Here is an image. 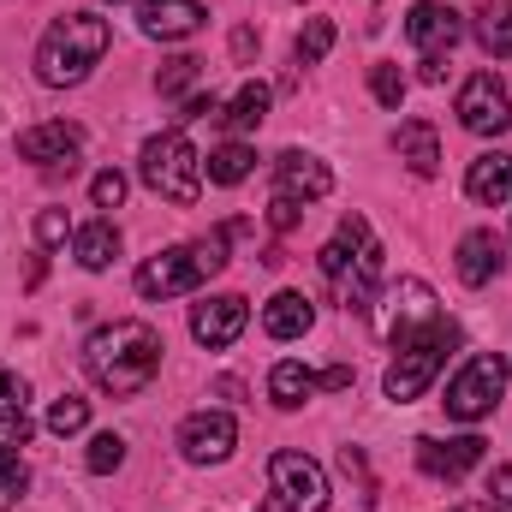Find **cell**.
Returning a JSON list of instances; mask_svg holds the SVG:
<instances>
[{"instance_id": "cell-1", "label": "cell", "mask_w": 512, "mask_h": 512, "mask_svg": "<svg viewBox=\"0 0 512 512\" xmlns=\"http://www.w3.org/2000/svg\"><path fill=\"white\" fill-rule=\"evenodd\" d=\"M161 352L167 346H161V334L149 322H108V328H96L84 340V370L102 393L131 399V393H143L161 376Z\"/></svg>"}, {"instance_id": "cell-2", "label": "cell", "mask_w": 512, "mask_h": 512, "mask_svg": "<svg viewBox=\"0 0 512 512\" xmlns=\"http://www.w3.org/2000/svg\"><path fill=\"white\" fill-rule=\"evenodd\" d=\"M251 233V221H221L215 233H203L197 245H173V251H155L137 268V292L143 298H179V292H197L209 274L227 268V245Z\"/></svg>"}, {"instance_id": "cell-3", "label": "cell", "mask_w": 512, "mask_h": 512, "mask_svg": "<svg viewBox=\"0 0 512 512\" xmlns=\"http://www.w3.org/2000/svg\"><path fill=\"white\" fill-rule=\"evenodd\" d=\"M108 42H114L108 18H96V12H66V18L48 24V36H42V48H36V78L54 84V90H60V84H84L90 66H102Z\"/></svg>"}, {"instance_id": "cell-4", "label": "cell", "mask_w": 512, "mask_h": 512, "mask_svg": "<svg viewBox=\"0 0 512 512\" xmlns=\"http://www.w3.org/2000/svg\"><path fill=\"white\" fill-rule=\"evenodd\" d=\"M459 346V328L447 322V316H435V322H423L417 334H405L393 352V364H387V399L393 405H411V399H423V387L441 376V364H447V352Z\"/></svg>"}, {"instance_id": "cell-5", "label": "cell", "mask_w": 512, "mask_h": 512, "mask_svg": "<svg viewBox=\"0 0 512 512\" xmlns=\"http://www.w3.org/2000/svg\"><path fill=\"white\" fill-rule=\"evenodd\" d=\"M137 173H143V185H149L155 197H167V203H179V209H191V203L203 197V155L191 149L185 131H161V137H149Z\"/></svg>"}, {"instance_id": "cell-6", "label": "cell", "mask_w": 512, "mask_h": 512, "mask_svg": "<svg viewBox=\"0 0 512 512\" xmlns=\"http://www.w3.org/2000/svg\"><path fill=\"white\" fill-rule=\"evenodd\" d=\"M328 507V477L310 453H274L268 459V501L262 512H322Z\"/></svg>"}, {"instance_id": "cell-7", "label": "cell", "mask_w": 512, "mask_h": 512, "mask_svg": "<svg viewBox=\"0 0 512 512\" xmlns=\"http://www.w3.org/2000/svg\"><path fill=\"white\" fill-rule=\"evenodd\" d=\"M507 376L512 364L501 358V352H483V358H471L453 382H447V417H459V423H477V417H489L495 411V399L507 393Z\"/></svg>"}, {"instance_id": "cell-8", "label": "cell", "mask_w": 512, "mask_h": 512, "mask_svg": "<svg viewBox=\"0 0 512 512\" xmlns=\"http://www.w3.org/2000/svg\"><path fill=\"white\" fill-rule=\"evenodd\" d=\"M370 310H376V334H382L387 346H399L405 334H417L423 322L441 316V310H435V292H429L423 280H411V274L393 280V286L382 292V304H370Z\"/></svg>"}, {"instance_id": "cell-9", "label": "cell", "mask_w": 512, "mask_h": 512, "mask_svg": "<svg viewBox=\"0 0 512 512\" xmlns=\"http://www.w3.org/2000/svg\"><path fill=\"white\" fill-rule=\"evenodd\" d=\"M453 114H459V126L477 131V137H501L512 126V96L507 84L495 78V72H471L465 84H459V102H453Z\"/></svg>"}, {"instance_id": "cell-10", "label": "cell", "mask_w": 512, "mask_h": 512, "mask_svg": "<svg viewBox=\"0 0 512 512\" xmlns=\"http://www.w3.org/2000/svg\"><path fill=\"white\" fill-rule=\"evenodd\" d=\"M405 36H411V48H417L423 60H441V54H453V48H459L465 18H459L453 6H441V0H417V6H411V18H405Z\"/></svg>"}, {"instance_id": "cell-11", "label": "cell", "mask_w": 512, "mask_h": 512, "mask_svg": "<svg viewBox=\"0 0 512 512\" xmlns=\"http://www.w3.org/2000/svg\"><path fill=\"white\" fill-rule=\"evenodd\" d=\"M233 441H239V423H233L227 411H191V417L179 423V453H185L191 465H221V459L233 453Z\"/></svg>"}, {"instance_id": "cell-12", "label": "cell", "mask_w": 512, "mask_h": 512, "mask_svg": "<svg viewBox=\"0 0 512 512\" xmlns=\"http://www.w3.org/2000/svg\"><path fill=\"white\" fill-rule=\"evenodd\" d=\"M78 149H84V131L66 126V120L18 131V155L36 161V167H48V173H72V167H78Z\"/></svg>"}, {"instance_id": "cell-13", "label": "cell", "mask_w": 512, "mask_h": 512, "mask_svg": "<svg viewBox=\"0 0 512 512\" xmlns=\"http://www.w3.org/2000/svg\"><path fill=\"white\" fill-rule=\"evenodd\" d=\"M483 453H489L483 435H453V441L423 435V441H417V465H423V477H441V483H459L465 471H477Z\"/></svg>"}, {"instance_id": "cell-14", "label": "cell", "mask_w": 512, "mask_h": 512, "mask_svg": "<svg viewBox=\"0 0 512 512\" xmlns=\"http://www.w3.org/2000/svg\"><path fill=\"white\" fill-rule=\"evenodd\" d=\"M328 191H334V173H328V161H316L310 149H286V155L274 161V197L316 203V197H328Z\"/></svg>"}, {"instance_id": "cell-15", "label": "cell", "mask_w": 512, "mask_h": 512, "mask_svg": "<svg viewBox=\"0 0 512 512\" xmlns=\"http://www.w3.org/2000/svg\"><path fill=\"white\" fill-rule=\"evenodd\" d=\"M245 322H251V304H245L239 292H221V298H209V304L191 310V334H197V346H209V352L233 346V340L245 334Z\"/></svg>"}, {"instance_id": "cell-16", "label": "cell", "mask_w": 512, "mask_h": 512, "mask_svg": "<svg viewBox=\"0 0 512 512\" xmlns=\"http://www.w3.org/2000/svg\"><path fill=\"white\" fill-rule=\"evenodd\" d=\"M209 24V6L203 0H143L137 6V30L155 36V42H185Z\"/></svg>"}, {"instance_id": "cell-17", "label": "cell", "mask_w": 512, "mask_h": 512, "mask_svg": "<svg viewBox=\"0 0 512 512\" xmlns=\"http://www.w3.org/2000/svg\"><path fill=\"white\" fill-rule=\"evenodd\" d=\"M501 262H507V245H501L489 227H477V233L459 239V280H465V286H489V280L501 274Z\"/></svg>"}, {"instance_id": "cell-18", "label": "cell", "mask_w": 512, "mask_h": 512, "mask_svg": "<svg viewBox=\"0 0 512 512\" xmlns=\"http://www.w3.org/2000/svg\"><path fill=\"white\" fill-rule=\"evenodd\" d=\"M465 191L483 209H507L512 203V155H477L471 173H465Z\"/></svg>"}, {"instance_id": "cell-19", "label": "cell", "mask_w": 512, "mask_h": 512, "mask_svg": "<svg viewBox=\"0 0 512 512\" xmlns=\"http://www.w3.org/2000/svg\"><path fill=\"white\" fill-rule=\"evenodd\" d=\"M393 149H399V161L417 173V179H435V167H441V137L429 120H405V126L393 131Z\"/></svg>"}, {"instance_id": "cell-20", "label": "cell", "mask_w": 512, "mask_h": 512, "mask_svg": "<svg viewBox=\"0 0 512 512\" xmlns=\"http://www.w3.org/2000/svg\"><path fill=\"white\" fill-rule=\"evenodd\" d=\"M310 322H316V310H310V298H304V292H274V298H268V310H262V328H268L274 340H298Z\"/></svg>"}, {"instance_id": "cell-21", "label": "cell", "mask_w": 512, "mask_h": 512, "mask_svg": "<svg viewBox=\"0 0 512 512\" xmlns=\"http://www.w3.org/2000/svg\"><path fill=\"white\" fill-rule=\"evenodd\" d=\"M310 393H322V376H310L298 358H286V364H274V376H268V399L280 405V411H298Z\"/></svg>"}, {"instance_id": "cell-22", "label": "cell", "mask_w": 512, "mask_h": 512, "mask_svg": "<svg viewBox=\"0 0 512 512\" xmlns=\"http://www.w3.org/2000/svg\"><path fill=\"white\" fill-rule=\"evenodd\" d=\"M30 441V411H24V382L12 370H0V447H24Z\"/></svg>"}, {"instance_id": "cell-23", "label": "cell", "mask_w": 512, "mask_h": 512, "mask_svg": "<svg viewBox=\"0 0 512 512\" xmlns=\"http://www.w3.org/2000/svg\"><path fill=\"white\" fill-rule=\"evenodd\" d=\"M477 42L489 54H512V0H477Z\"/></svg>"}, {"instance_id": "cell-24", "label": "cell", "mask_w": 512, "mask_h": 512, "mask_svg": "<svg viewBox=\"0 0 512 512\" xmlns=\"http://www.w3.org/2000/svg\"><path fill=\"white\" fill-rule=\"evenodd\" d=\"M72 251H78L84 268H108V262L120 256V227H114V221H90V227H78Z\"/></svg>"}, {"instance_id": "cell-25", "label": "cell", "mask_w": 512, "mask_h": 512, "mask_svg": "<svg viewBox=\"0 0 512 512\" xmlns=\"http://www.w3.org/2000/svg\"><path fill=\"white\" fill-rule=\"evenodd\" d=\"M256 155L245 143H221L215 155H209V185H239V179H251Z\"/></svg>"}, {"instance_id": "cell-26", "label": "cell", "mask_w": 512, "mask_h": 512, "mask_svg": "<svg viewBox=\"0 0 512 512\" xmlns=\"http://www.w3.org/2000/svg\"><path fill=\"white\" fill-rule=\"evenodd\" d=\"M221 120H227L233 131H256L262 120H268V84H245V90L233 96V108H227Z\"/></svg>"}, {"instance_id": "cell-27", "label": "cell", "mask_w": 512, "mask_h": 512, "mask_svg": "<svg viewBox=\"0 0 512 512\" xmlns=\"http://www.w3.org/2000/svg\"><path fill=\"white\" fill-rule=\"evenodd\" d=\"M197 72H203V60H197V54H173V60H161L155 90H161V96H185V90L197 84Z\"/></svg>"}, {"instance_id": "cell-28", "label": "cell", "mask_w": 512, "mask_h": 512, "mask_svg": "<svg viewBox=\"0 0 512 512\" xmlns=\"http://www.w3.org/2000/svg\"><path fill=\"white\" fill-rule=\"evenodd\" d=\"M30 489V471H24V459H18V447H0V512L18 507V495Z\"/></svg>"}, {"instance_id": "cell-29", "label": "cell", "mask_w": 512, "mask_h": 512, "mask_svg": "<svg viewBox=\"0 0 512 512\" xmlns=\"http://www.w3.org/2000/svg\"><path fill=\"white\" fill-rule=\"evenodd\" d=\"M328 48H334V24L328 18H310L304 30H298V66H316V60H328Z\"/></svg>"}, {"instance_id": "cell-30", "label": "cell", "mask_w": 512, "mask_h": 512, "mask_svg": "<svg viewBox=\"0 0 512 512\" xmlns=\"http://www.w3.org/2000/svg\"><path fill=\"white\" fill-rule=\"evenodd\" d=\"M90 423V399H78V393H60L54 405H48V429L54 435H78Z\"/></svg>"}, {"instance_id": "cell-31", "label": "cell", "mask_w": 512, "mask_h": 512, "mask_svg": "<svg viewBox=\"0 0 512 512\" xmlns=\"http://www.w3.org/2000/svg\"><path fill=\"white\" fill-rule=\"evenodd\" d=\"M120 459H126V441H120L114 429H102V435L90 441V453H84V465H90L96 477H108V471H120Z\"/></svg>"}, {"instance_id": "cell-32", "label": "cell", "mask_w": 512, "mask_h": 512, "mask_svg": "<svg viewBox=\"0 0 512 512\" xmlns=\"http://www.w3.org/2000/svg\"><path fill=\"white\" fill-rule=\"evenodd\" d=\"M340 477L358 489V501L370 507L376 501V483H370V465H364V447H340Z\"/></svg>"}, {"instance_id": "cell-33", "label": "cell", "mask_w": 512, "mask_h": 512, "mask_svg": "<svg viewBox=\"0 0 512 512\" xmlns=\"http://www.w3.org/2000/svg\"><path fill=\"white\" fill-rule=\"evenodd\" d=\"M90 203H96V209H120V203H126V173L102 167V173L90 179Z\"/></svg>"}, {"instance_id": "cell-34", "label": "cell", "mask_w": 512, "mask_h": 512, "mask_svg": "<svg viewBox=\"0 0 512 512\" xmlns=\"http://www.w3.org/2000/svg\"><path fill=\"white\" fill-rule=\"evenodd\" d=\"M370 90H376L382 108H399L405 102V72L399 66H370Z\"/></svg>"}, {"instance_id": "cell-35", "label": "cell", "mask_w": 512, "mask_h": 512, "mask_svg": "<svg viewBox=\"0 0 512 512\" xmlns=\"http://www.w3.org/2000/svg\"><path fill=\"white\" fill-rule=\"evenodd\" d=\"M66 233H72L66 209H42V215H36V245H42V251H54V245H60Z\"/></svg>"}, {"instance_id": "cell-36", "label": "cell", "mask_w": 512, "mask_h": 512, "mask_svg": "<svg viewBox=\"0 0 512 512\" xmlns=\"http://www.w3.org/2000/svg\"><path fill=\"white\" fill-rule=\"evenodd\" d=\"M298 215H304V209H298L292 197H274V203H268V227H274V233H292Z\"/></svg>"}, {"instance_id": "cell-37", "label": "cell", "mask_w": 512, "mask_h": 512, "mask_svg": "<svg viewBox=\"0 0 512 512\" xmlns=\"http://www.w3.org/2000/svg\"><path fill=\"white\" fill-rule=\"evenodd\" d=\"M489 507H501V512L512 507V465H495L489 471Z\"/></svg>"}, {"instance_id": "cell-38", "label": "cell", "mask_w": 512, "mask_h": 512, "mask_svg": "<svg viewBox=\"0 0 512 512\" xmlns=\"http://www.w3.org/2000/svg\"><path fill=\"white\" fill-rule=\"evenodd\" d=\"M209 114H221V102H215V90H209V96H191L179 120H209Z\"/></svg>"}, {"instance_id": "cell-39", "label": "cell", "mask_w": 512, "mask_h": 512, "mask_svg": "<svg viewBox=\"0 0 512 512\" xmlns=\"http://www.w3.org/2000/svg\"><path fill=\"white\" fill-rule=\"evenodd\" d=\"M251 54H256V30L239 24V30H233V60H251Z\"/></svg>"}, {"instance_id": "cell-40", "label": "cell", "mask_w": 512, "mask_h": 512, "mask_svg": "<svg viewBox=\"0 0 512 512\" xmlns=\"http://www.w3.org/2000/svg\"><path fill=\"white\" fill-rule=\"evenodd\" d=\"M352 387V364H334L328 376H322V393H346Z\"/></svg>"}, {"instance_id": "cell-41", "label": "cell", "mask_w": 512, "mask_h": 512, "mask_svg": "<svg viewBox=\"0 0 512 512\" xmlns=\"http://www.w3.org/2000/svg\"><path fill=\"white\" fill-rule=\"evenodd\" d=\"M417 78H423V84H441V78H447V66H441V60H423V66H417Z\"/></svg>"}, {"instance_id": "cell-42", "label": "cell", "mask_w": 512, "mask_h": 512, "mask_svg": "<svg viewBox=\"0 0 512 512\" xmlns=\"http://www.w3.org/2000/svg\"><path fill=\"white\" fill-rule=\"evenodd\" d=\"M453 512H501V507H453Z\"/></svg>"}, {"instance_id": "cell-43", "label": "cell", "mask_w": 512, "mask_h": 512, "mask_svg": "<svg viewBox=\"0 0 512 512\" xmlns=\"http://www.w3.org/2000/svg\"><path fill=\"white\" fill-rule=\"evenodd\" d=\"M114 6H120V0H114Z\"/></svg>"}]
</instances>
